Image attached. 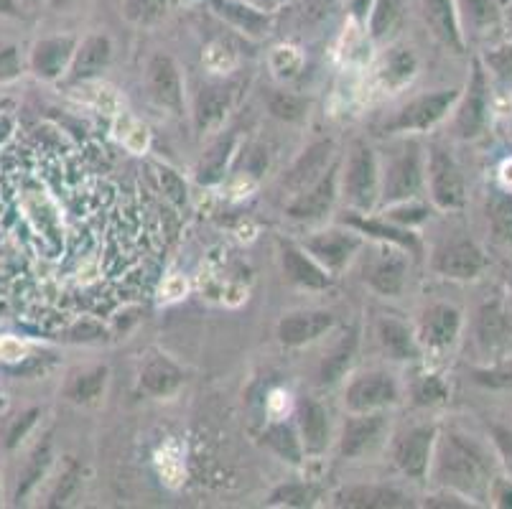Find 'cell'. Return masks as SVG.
<instances>
[{
  "instance_id": "603a6c76",
  "label": "cell",
  "mask_w": 512,
  "mask_h": 509,
  "mask_svg": "<svg viewBox=\"0 0 512 509\" xmlns=\"http://www.w3.org/2000/svg\"><path fill=\"white\" fill-rule=\"evenodd\" d=\"M484 118H487V84H484V72L477 67L474 69L472 82H469L467 102H464L462 112L456 118L459 133L464 138H474L484 128Z\"/></svg>"
},
{
  "instance_id": "f5cc1de1",
  "label": "cell",
  "mask_w": 512,
  "mask_h": 509,
  "mask_svg": "<svg viewBox=\"0 0 512 509\" xmlns=\"http://www.w3.org/2000/svg\"><path fill=\"white\" fill-rule=\"evenodd\" d=\"M79 0H49V6L54 8V11H67V8L77 6Z\"/></svg>"
},
{
  "instance_id": "5b68a950",
  "label": "cell",
  "mask_w": 512,
  "mask_h": 509,
  "mask_svg": "<svg viewBox=\"0 0 512 509\" xmlns=\"http://www.w3.org/2000/svg\"><path fill=\"white\" fill-rule=\"evenodd\" d=\"M400 400V387L390 372H365L355 377L344 392V405L349 413H375L390 408Z\"/></svg>"
},
{
  "instance_id": "6da1fadb",
  "label": "cell",
  "mask_w": 512,
  "mask_h": 509,
  "mask_svg": "<svg viewBox=\"0 0 512 509\" xmlns=\"http://www.w3.org/2000/svg\"><path fill=\"white\" fill-rule=\"evenodd\" d=\"M436 474L446 487L479 492L490 479V464L474 443L462 436H446L436 456Z\"/></svg>"
},
{
  "instance_id": "d6a6232c",
  "label": "cell",
  "mask_w": 512,
  "mask_h": 509,
  "mask_svg": "<svg viewBox=\"0 0 512 509\" xmlns=\"http://www.w3.org/2000/svg\"><path fill=\"white\" fill-rule=\"evenodd\" d=\"M49 466H51V446H49V441H44L36 446V451L31 454V459L26 461V466H23L21 479H18V489H16L18 502L29 497V494L39 487V482L46 476Z\"/></svg>"
},
{
  "instance_id": "83f0119b",
  "label": "cell",
  "mask_w": 512,
  "mask_h": 509,
  "mask_svg": "<svg viewBox=\"0 0 512 509\" xmlns=\"http://www.w3.org/2000/svg\"><path fill=\"white\" fill-rule=\"evenodd\" d=\"M377 342L390 359H413L416 357V336L411 334L403 321L398 319H380L377 324Z\"/></svg>"
},
{
  "instance_id": "ba28073f",
  "label": "cell",
  "mask_w": 512,
  "mask_h": 509,
  "mask_svg": "<svg viewBox=\"0 0 512 509\" xmlns=\"http://www.w3.org/2000/svg\"><path fill=\"white\" fill-rule=\"evenodd\" d=\"M428 186H431V196L441 209L462 207L464 202V179L459 174V166L454 158L441 148L431 151L428 158Z\"/></svg>"
},
{
  "instance_id": "8fae6325",
  "label": "cell",
  "mask_w": 512,
  "mask_h": 509,
  "mask_svg": "<svg viewBox=\"0 0 512 509\" xmlns=\"http://www.w3.org/2000/svg\"><path fill=\"white\" fill-rule=\"evenodd\" d=\"M332 326L334 314L329 311H293L278 321L276 334L283 347H304L332 331Z\"/></svg>"
},
{
  "instance_id": "681fc988",
  "label": "cell",
  "mask_w": 512,
  "mask_h": 509,
  "mask_svg": "<svg viewBox=\"0 0 512 509\" xmlns=\"http://www.w3.org/2000/svg\"><path fill=\"white\" fill-rule=\"evenodd\" d=\"M492 499L500 507H512V484L505 479H497L495 487H492Z\"/></svg>"
},
{
  "instance_id": "f546056e",
  "label": "cell",
  "mask_w": 512,
  "mask_h": 509,
  "mask_svg": "<svg viewBox=\"0 0 512 509\" xmlns=\"http://www.w3.org/2000/svg\"><path fill=\"white\" fill-rule=\"evenodd\" d=\"M232 153H235V135H222L209 146V151L204 153L202 163L197 166V179L202 184H214L220 181L227 171V163H230Z\"/></svg>"
},
{
  "instance_id": "f1b7e54d",
  "label": "cell",
  "mask_w": 512,
  "mask_h": 509,
  "mask_svg": "<svg viewBox=\"0 0 512 509\" xmlns=\"http://www.w3.org/2000/svg\"><path fill=\"white\" fill-rule=\"evenodd\" d=\"M339 504L342 507H403L406 497L398 492V489H388V487H352L347 492L339 494Z\"/></svg>"
},
{
  "instance_id": "4316f807",
  "label": "cell",
  "mask_w": 512,
  "mask_h": 509,
  "mask_svg": "<svg viewBox=\"0 0 512 509\" xmlns=\"http://www.w3.org/2000/svg\"><path fill=\"white\" fill-rule=\"evenodd\" d=\"M477 336L484 349H497L507 342L510 336V319L502 303H484L477 314Z\"/></svg>"
},
{
  "instance_id": "d4e9b609",
  "label": "cell",
  "mask_w": 512,
  "mask_h": 509,
  "mask_svg": "<svg viewBox=\"0 0 512 509\" xmlns=\"http://www.w3.org/2000/svg\"><path fill=\"white\" fill-rule=\"evenodd\" d=\"M357 347H360V334H357V329L344 334L342 339L334 344V349L327 354V359L321 362V370H319L321 385H334V382H339L344 375H347L349 367H352V362H355L357 357Z\"/></svg>"
},
{
  "instance_id": "c3c4849f",
  "label": "cell",
  "mask_w": 512,
  "mask_h": 509,
  "mask_svg": "<svg viewBox=\"0 0 512 509\" xmlns=\"http://www.w3.org/2000/svg\"><path fill=\"white\" fill-rule=\"evenodd\" d=\"M492 436H495V443H497V448L502 451V456H505V459L512 464V431L510 428L495 426L492 428Z\"/></svg>"
},
{
  "instance_id": "5bb4252c",
  "label": "cell",
  "mask_w": 512,
  "mask_h": 509,
  "mask_svg": "<svg viewBox=\"0 0 512 509\" xmlns=\"http://www.w3.org/2000/svg\"><path fill=\"white\" fill-rule=\"evenodd\" d=\"M281 268L288 283L306 288V291H324L332 286V273L321 268L304 247L283 245L281 247Z\"/></svg>"
},
{
  "instance_id": "836d02e7",
  "label": "cell",
  "mask_w": 512,
  "mask_h": 509,
  "mask_svg": "<svg viewBox=\"0 0 512 509\" xmlns=\"http://www.w3.org/2000/svg\"><path fill=\"white\" fill-rule=\"evenodd\" d=\"M403 18V0H372L370 11V36L375 41H385Z\"/></svg>"
},
{
  "instance_id": "2e32d148",
  "label": "cell",
  "mask_w": 512,
  "mask_h": 509,
  "mask_svg": "<svg viewBox=\"0 0 512 509\" xmlns=\"http://www.w3.org/2000/svg\"><path fill=\"white\" fill-rule=\"evenodd\" d=\"M334 158V143L332 140H319L314 146L306 148L299 156V161L293 163V168L286 174V189L293 196L314 186L321 176L327 174L329 163Z\"/></svg>"
},
{
  "instance_id": "f6af8a7d",
  "label": "cell",
  "mask_w": 512,
  "mask_h": 509,
  "mask_svg": "<svg viewBox=\"0 0 512 509\" xmlns=\"http://www.w3.org/2000/svg\"><path fill=\"white\" fill-rule=\"evenodd\" d=\"M21 74V56L16 46L3 44L0 46V82L16 79Z\"/></svg>"
},
{
  "instance_id": "74e56055",
  "label": "cell",
  "mask_w": 512,
  "mask_h": 509,
  "mask_svg": "<svg viewBox=\"0 0 512 509\" xmlns=\"http://www.w3.org/2000/svg\"><path fill=\"white\" fill-rule=\"evenodd\" d=\"M268 443L276 448L278 454L286 456V459L299 461L301 441H296V433H293V428L283 426V423H281V426H273L271 431H268Z\"/></svg>"
},
{
  "instance_id": "277c9868",
  "label": "cell",
  "mask_w": 512,
  "mask_h": 509,
  "mask_svg": "<svg viewBox=\"0 0 512 509\" xmlns=\"http://www.w3.org/2000/svg\"><path fill=\"white\" fill-rule=\"evenodd\" d=\"M456 100H459V90H439L431 92V95H421L400 107L395 112V118L385 128L390 133H418V130L434 128L446 112L454 107Z\"/></svg>"
},
{
  "instance_id": "52a82bcc",
  "label": "cell",
  "mask_w": 512,
  "mask_h": 509,
  "mask_svg": "<svg viewBox=\"0 0 512 509\" xmlns=\"http://www.w3.org/2000/svg\"><path fill=\"white\" fill-rule=\"evenodd\" d=\"M146 84L156 105L166 107L174 115L184 110V84L181 72L169 54H153L146 64Z\"/></svg>"
},
{
  "instance_id": "7402d4cb",
  "label": "cell",
  "mask_w": 512,
  "mask_h": 509,
  "mask_svg": "<svg viewBox=\"0 0 512 509\" xmlns=\"http://www.w3.org/2000/svg\"><path fill=\"white\" fill-rule=\"evenodd\" d=\"M230 110V92L225 87L209 84L202 87L197 95V107H194V120H197L199 133H214L220 130Z\"/></svg>"
},
{
  "instance_id": "7dc6e473",
  "label": "cell",
  "mask_w": 512,
  "mask_h": 509,
  "mask_svg": "<svg viewBox=\"0 0 512 509\" xmlns=\"http://www.w3.org/2000/svg\"><path fill=\"white\" fill-rule=\"evenodd\" d=\"M69 336H72V342H95V339H102V336H105V329H102L97 321L85 319L74 324V329L69 331Z\"/></svg>"
},
{
  "instance_id": "8992f818",
  "label": "cell",
  "mask_w": 512,
  "mask_h": 509,
  "mask_svg": "<svg viewBox=\"0 0 512 509\" xmlns=\"http://www.w3.org/2000/svg\"><path fill=\"white\" fill-rule=\"evenodd\" d=\"M360 247V232L352 230H321L304 242V250L329 273H339V270L347 268Z\"/></svg>"
},
{
  "instance_id": "7bdbcfd3",
  "label": "cell",
  "mask_w": 512,
  "mask_h": 509,
  "mask_svg": "<svg viewBox=\"0 0 512 509\" xmlns=\"http://www.w3.org/2000/svg\"><path fill=\"white\" fill-rule=\"evenodd\" d=\"M314 499V489L304 487V484H288V487H281L276 494L271 497L273 504H309Z\"/></svg>"
},
{
  "instance_id": "db71d44e",
  "label": "cell",
  "mask_w": 512,
  "mask_h": 509,
  "mask_svg": "<svg viewBox=\"0 0 512 509\" xmlns=\"http://www.w3.org/2000/svg\"><path fill=\"white\" fill-rule=\"evenodd\" d=\"M428 507H467V504L454 502V499L449 497V502H436V499H431V502H428Z\"/></svg>"
},
{
  "instance_id": "ffe728a7",
  "label": "cell",
  "mask_w": 512,
  "mask_h": 509,
  "mask_svg": "<svg viewBox=\"0 0 512 509\" xmlns=\"http://www.w3.org/2000/svg\"><path fill=\"white\" fill-rule=\"evenodd\" d=\"M299 428L301 448L306 454L319 456L329 446V415L316 400H304L299 405Z\"/></svg>"
},
{
  "instance_id": "f907efd6",
  "label": "cell",
  "mask_w": 512,
  "mask_h": 509,
  "mask_svg": "<svg viewBox=\"0 0 512 509\" xmlns=\"http://www.w3.org/2000/svg\"><path fill=\"white\" fill-rule=\"evenodd\" d=\"M23 16L26 13H23V6L18 0H0V18H13V21H18Z\"/></svg>"
},
{
  "instance_id": "ee69618b",
  "label": "cell",
  "mask_w": 512,
  "mask_h": 509,
  "mask_svg": "<svg viewBox=\"0 0 512 509\" xmlns=\"http://www.w3.org/2000/svg\"><path fill=\"white\" fill-rule=\"evenodd\" d=\"M446 398V390L441 385L439 377H423L416 387V403L421 405H434Z\"/></svg>"
},
{
  "instance_id": "7a4b0ae2",
  "label": "cell",
  "mask_w": 512,
  "mask_h": 509,
  "mask_svg": "<svg viewBox=\"0 0 512 509\" xmlns=\"http://www.w3.org/2000/svg\"><path fill=\"white\" fill-rule=\"evenodd\" d=\"M380 163H377L375 151L367 143L357 140L347 156L342 176V194L347 204L357 212H367L380 199Z\"/></svg>"
},
{
  "instance_id": "60d3db41",
  "label": "cell",
  "mask_w": 512,
  "mask_h": 509,
  "mask_svg": "<svg viewBox=\"0 0 512 509\" xmlns=\"http://www.w3.org/2000/svg\"><path fill=\"white\" fill-rule=\"evenodd\" d=\"M492 219H495L497 232L512 242V194L497 196L492 204Z\"/></svg>"
},
{
  "instance_id": "9f6ffc18",
  "label": "cell",
  "mask_w": 512,
  "mask_h": 509,
  "mask_svg": "<svg viewBox=\"0 0 512 509\" xmlns=\"http://www.w3.org/2000/svg\"><path fill=\"white\" fill-rule=\"evenodd\" d=\"M0 405H3V398H0Z\"/></svg>"
},
{
  "instance_id": "b9f144b4",
  "label": "cell",
  "mask_w": 512,
  "mask_h": 509,
  "mask_svg": "<svg viewBox=\"0 0 512 509\" xmlns=\"http://www.w3.org/2000/svg\"><path fill=\"white\" fill-rule=\"evenodd\" d=\"M158 181L164 186V194L169 196L174 204H186V184L176 171H171L169 166H161L158 168Z\"/></svg>"
},
{
  "instance_id": "d6986e66",
  "label": "cell",
  "mask_w": 512,
  "mask_h": 509,
  "mask_svg": "<svg viewBox=\"0 0 512 509\" xmlns=\"http://www.w3.org/2000/svg\"><path fill=\"white\" fill-rule=\"evenodd\" d=\"M209 6L222 21L235 26L242 34L253 36V39H263L271 34L273 18L268 13H260L258 8L242 3V0H209Z\"/></svg>"
},
{
  "instance_id": "3957f363",
  "label": "cell",
  "mask_w": 512,
  "mask_h": 509,
  "mask_svg": "<svg viewBox=\"0 0 512 509\" xmlns=\"http://www.w3.org/2000/svg\"><path fill=\"white\" fill-rule=\"evenodd\" d=\"M423 189V153L421 146L411 143L390 158L385 176L380 181V202L383 204H408Z\"/></svg>"
},
{
  "instance_id": "9a60e30c",
  "label": "cell",
  "mask_w": 512,
  "mask_h": 509,
  "mask_svg": "<svg viewBox=\"0 0 512 509\" xmlns=\"http://www.w3.org/2000/svg\"><path fill=\"white\" fill-rule=\"evenodd\" d=\"M385 426H388V420L380 410H375V413H352V418L347 420V426L342 431V441H339V451H342L344 459H357V456L367 454L380 441Z\"/></svg>"
},
{
  "instance_id": "e0dca14e",
  "label": "cell",
  "mask_w": 512,
  "mask_h": 509,
  "mask_svg": "<svg viewBox=\"0 0 512 509\" xmlns=\"http://www.w3.org/2000/svg\"><path fill=\"white\" fill-rule=\"evenodd\" d=\"M462 329V314L454 306L436 303L423 314L421 326H418V342L431 349H446L456 342Z\"/></svg>"
},
{
  "instance_id": "d590c367",
  "label": "cell",
  "mask_w": 512,
  "mask_h": 509,
  "mask_svg": "<svg viewBox=\"0 0 512 509\" xmlns=\"http://www.w3.org/2000/svg\"><path fill=\"white\" fill-rule=\"evenodd\" d=\"M268 110H271L273 118L286 120V123H299L309 112V102L299 95H291V92H273L268 97Z\"/></svg>"
},
{
  "instance_id": "484cf974",
  "label": "cell",
  "mask_w": 512,
  "mask_h": 509,
  "mask_svg": "<svg viewBox=\"0 0 512 509\" xmlns=\"http://www.w3.org/2000/svg\"><path fill=\"white\" fill-rule=\"evenodd\" d=\"M367 280H370V286L375 288L377 293H383V296H398L406 286V260L400 258V255H383L380 260L372 263V268L367 270Z\"/></svg>"
},
{
  "instance_id": "816d5d0a",
  "label": "cell",
  "mask_w": 512,
  "mask_h": 509,
  "mask_svg": "<svg viewBox=\"0 0 512 509\" xmlns=\"http://www.w3.org/2000/svg\"><path fill=\"white\" fill-rule=\"evenodd\" d=\"M74 484H77V471H69L67 476H64V482L59 484V489H57V494H54V504H59V502H64V499L69 497V489L74 487Z\"/></svg>"
},
{
  "instance_id": "1f68e13d",
  "label": "cell",
  "mask_w": 512,
  "mask_h": 509,
  "mask_svg": "<svg viewBox=\"0 0 512 509\" xmlns=\"http://www.w3.org/2000/svg\"><path fill=\"white\" fill-rule=\"evenodd\" d=\"M456 16L464 18L472 31H487L500 21V3L497 0H454Z\"/></svg>"
},
{
  "instance_id": "bcb514c9",
  "label": "cell",
  "mask_w": 512,
  "mask_h": 509,
  "mask_svg": "<svg viewBox=\"0 0 512 509\" xmlns=\"http://www.w3.org/2000/svg\"><path fill=\"white\" fill-rule=\"evenodd\" d=\"M487 64H490L502 79H512V44L490 51V54H487Z\"/></svg>"
},
{
  "instance_id": "ab89813d",
  "label": "cell",
  "mask_w": 512,
  "mask_h": 509,
  "mask_svg": "<svg viewBox=\"0 0 512 509\" xmlns=\"http://www.w3.org/2000/svg\"><path fill=\"white\" fill-rule=\"evenodd\" d=\"M39 410H26V413L23 415H18L16 420H13L11 423V428H8V433H6V448H18L21 446V441L26 436H29L31 433V428L36 426V418H39Z\"/></svg>"
},
{
  "instance_id": "9c48e42d",
  "label": "cell",
  "mask_w": 512,
  "mask_h": 509,
  "mask_svg": "<svg viewBox=\"0 0 512 509\" xmlns=\"http://www.w3.org/2000/svg\"><path fill=\"white\" fill-rule=\"evenodd\" d=\"M77 44L79 41L74 39V36H49V39H41L39 44H34V49H31V72L39 79H46V82L59 79L64 72H69V64H72Z\"/></svg>"
},
{
  "instance_id": "e575fe53",
  "label": "cell",
  "mask_w": 512,
  "mask_h": 509,
  "mask_svg": "<svg viewBox=\"0 0 512 509\" xmlns=\"http://www.w3.org/2000/svg\"><path fill=\"white\" fill-rule=\"evenodd\" d=\"M380 74H383V82L388 87L398 90V87L411 82L413 74H416V56H413L411 49H393L385 59Z\"/></svg>"
},
{
  "instance_id": "7c38bea8",
  "label": "cell",
  "mask_w": 512,
  "mask_h": 509,
  "mask_svg": "<svg viewBox=\"0 0 512 509\" xmlns=\"http://www.w3.org/2000/svg\"><path fill=\"white\" fill-rule=\"evenodd\" d=\"M434 428H413L406 436H400L393 448V459L398 469L411 479H423L431 464V451H434Z\"/></svg>"
},
{
  "instance_id": "f35d334b",
  "label": "cell",
  "mask_w": 512,
  "mask_h": 509,
  "mask_svg": "<svg viewBox=\"0 0 512 509\" xmlns=\"http://www.w3.org/2000/svg\"><path fill=\"white\" fill-rule=\"evenodd\" d=\"M474 382L482 387H492V390H510L512 387V362L497 364L490 370H477L474 372Z\"/></svg>"
},
{
  "instance_id": "ac0fdd59",
  "label": "cell",
  "mask_w": 512,
  "mask_h": 509,
  "mask_svg": "<svg viewBox=\"0 0 512 509\" xmlns=\"http://www.w3.org/2000/svg\"><path fill=\"white\" fill-rule=\"evenodd\" d=\"M113 59V41L107 34L87 36L82 44H77V51L69 64V79L72 82H85V79L97 77L102 69Z\"/></svg>"
},
{
  "instance_id": "4dcf8cb0",
  "label": "cell",
  "mask_w": 512,
  "mask_h": 509,
  "mask_svg": "<svg viewBox=\"0 0 512 509\" xmlns=\"http://www.w3.org/2000/svg\"><path fill=\"white\" fill-rule=\"evenodd\" d=\"M105 385H107L105 367H95V370L90 372H79V375H74L72 380L67 382V387H64V398L72 400V403L77 405L95 403L102 392H105Z\"/></svg>"
},
{
  "instance_id": "44dd1931",
  "label": "cell",
  "mask_w": 512,
  "mask_h": 509,
  "mask_svg": "<svg viewBox=\"0 0 512 509\" xmlns=\"http://www.w3.org/2000/svg\"><path fill=\"white\" fill-rule=\"evenodd\" d=\"M184 385V372L166 357H151L141 370V390L153 398H169Z\"/></svg>"
},
{
  "instance_id": "cb8c5ba5",
  "label": "cell",
  "mask_w": 512,
  "mask_h": 509,
  "mask_svg": "<svg viewBox=\"0 0 512 509\" xmlns=\"http://www.w3.org/2000/svg\"><path fill=\"white\" fill-rule=\"evenodd\" d=\"M423 8H426V21L434 28V34L446 46L462 51V28H459L454 0H423Z\"/></svg>"
},
{
  "instance_id": "30bf717a",
  "label": "cell",
  "mask_w": 512,
  "mask_h": 509,
  "mask_svg": "<svg viewBox=\"0 0 512 509\" xmlns=\"http://www.w3.org/2000/svg\"><path fill=\"white\" fill-rule=\"evenodd\" d=\"M337 168H329L314 186L293 196V202L286 207V214L299 222H316L332 212V204L337 199Z\"/></svg>"
},
{
  "instance_id": "8d00e7d4",
  "label": "cell",
  "mask_w": 512,
  "mask_h": 509,
  "mask_svg": "<svg viewBox=\"0 0 512 509\" xmlns=\"http://www.w3.org/2000/svg\"><path fill=\"white\" fill-rule=\"evenodd\" d=\"M349 224H352V227H357L360 232H367V235H372V237H380V240L395 242V245H400L403 250L418 252L416 237H413L408 230H398V227H385L383 222H375V219H370V222H362V219H349Z\"/></svg>"
},
{
  "instance_id": "4fadbf2b",
  "label": "cell",
  "mask_w": 512,
  "mask_h": 509,
  "mask_svg": "<svg viewBox=\"0 0 512 509\" xmlns=\"http://www.w3.org/2000/svg\"><path fill=\"white\" fill-rule=\"evenodd\" d=\"M484 265H487V260H484L482 250L467 240L451 242L434 255V270L444 278L472 280L482 273Z\"/></svg>"
},
{
  "instance_id": "11a10c76",
  "label": "cell",
  "mask_w": 512,
  "mask_h": 509,
  "mask_svg": "<svg viewBox=\"0 0 512 509\" xmlns=\"http://www.w3.org/2000/svg\"><path fill=\"white\" fill-rule=\"evenodd\" d=\"M502 174H505V181H510V184H512V161L502 166Z\"/></svg>"
}]
</instances>
